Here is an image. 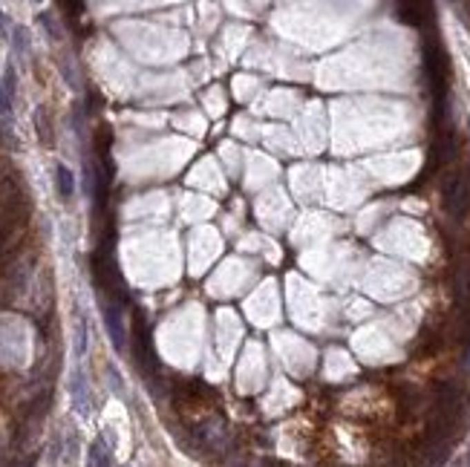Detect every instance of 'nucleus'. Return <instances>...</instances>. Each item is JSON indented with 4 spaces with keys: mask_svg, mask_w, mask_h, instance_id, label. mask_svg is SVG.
Returning <instances> with one entry per match:
<instances>
[{
    "mask_svg": "<svg viewBox=\"0 0 470 467\" xmlns=\"http://www.w3.org/2000/svg\"><path fill=\"white\" fill-rule=\"evenodd\" d=\"M442 205L444 211L462 222L470 214V170H450L442 182Z\"/></svg>",
    "mask_w": 470,
    "mask_h": 467,
    "instance_id": "obj_1",
    "label": "nucleus"
},
{
    "mask_svg": "<svg viewBox=\"0 0 470 467\" xmlns=\"http://www.w3.org/2000/svg\"><path fill=\"white\" fill-rule=\"evenodd\" d=\"M101 315H104V326L110 332V341L119 352H124V324H121V303L101 297Z\"/></svg>",
    "mask_w": 470,
    "mask_h": 467,
    "instance_id": "obj_2",
    "label": "nucleus"
},
{
    "mask_svg": "<svg viewBox=\"0 0 470 467\" xmlns=\"http://www.w3.org/2000/svg\"><path fill=\"white\" fill-rule=\"evenodd\" d=\"M133 352L139 358V366L141 369H159V361H156V352L150 346V332L144 326V320L136 317V329H133Z\"/></svg>",
    "mask_w": 470,
    "mask_h": 467,
    "instance_id": "obj_3",
    "label": "nucleus"
},
{
    "mask_svg": "<svg viewBox=\"0 0 470 467\" xmlns=\"http://www.w3.org/2000/svg\"><path fill=\"white\" fill-rule=\"evenodd\" d=\"M72 401H75V410L78 413H90V395H87V381H84V375H81V369H75L72 372Z\"/></svg>",
    "mask_w": 470,
    "mask_h": 467,
    "instance_id": "obj_4",
    "label": "nucleus"
},
{
    "mask_svg": "<svg viewBox=\"0 0 470 467\" xmlns=\"http://www.w3.org/2000/svg\"><path fill=\"white\" fill-rule=\"evenodd\" d=\"M55 185H58V193L61 199H70L72 190H75V176L67 165H55Z\"/></svg>",
    "mask_w": 470,
    "mask_h": 467,
    "instance_id": "obj_5",
    "label": "nucleus"
},
{
    "mask_svg": "<svg viewBox=\"0 0 470 467\" xmlns=\"http://www.w3.org/2000/svg\"><path fill=\"white\" fill-rule=\"evenodd\" d=\"M112 461V456H110V444L104 441V439H95L92 444H90V464H110Z\"/></svg>",
    "mask_w": 470,
    "mask_h": 467,
    "instance_id": "obj_6",
    "label": "nucleus"
},
{
    "mask_svg": "<svg viewBox=\"0 0 470 467\" xmlns=\"http://www.w3.org/2000/svg\"><path fill=\"white\" fill-rule=\"evenodd\" d=\"M35 124H38V136H41V141L50 148L52 144V124H50V119H46V110H38L35 112Z\"/></svg>",
    "mask_w": 470,
    "mask_h": 467,
    "instance_id": "obj_7",
    "label": "nucleus"
},
{
    "mask_svg": "<svg viewBox=\"0 0 470 467\" xmlns=\"http://www.w3.org/2000/svg\"><path fill=\"white\" fill-rule=\"evenodd\" d=\"M75 352L78 355H84L87 352V320L78 317V337H75Z\"/></svg>",
    "mask_w": 470,
    "mask_h": 467,
    "instance_id": "obj_8",
    "label": "nucleus"
},
{
    "mask_svg": "<svg viewBox=\"0 0 470 467\" xmlns=\"http://www.w3.org/2000/svg\"><path fill=\"white\" fill-rule=\"evenodd\" d=\"M12 41H14V50L18 52H23L26 46H29V38H26V29L23 26H14V32H12Z\"/></svg>",
    "mask_w": 470,
    "mask_h": 467,
    "instance_id": "obj_9",
    "label": "nucleus"
},
{
    "mask_svg": "<svg viewBox=\"0 0 470 467\" xmlns=\"http://www.w3.org/2000/svg\"><path fill=\"white\" fill-rule=\"evenodd\" d=\"M41 23L46 26V32H50V38H55V41L61 38V32H58V26L52 23V18H50V14H41Z\"/></svg>",
    "mask_w": 470,
    "mask_h": 467,
    "instance_id": "obj_10",
    "label": "nucleus"
},
{
    "mask_svg": "<svg viewBox=\"0 0 470 467\" xmlns=\"http://www.w3.org/2000/svg\"><path fill=\"white\" fill-rule=\"evenodd\" d=\"M0 35H6V18L0 14Z\"/></svg>",
    "mask_w": 470,
    "mask_h": 467,
    "instance_id": "obj_11",
    "label": "nucleus"
},
{
    "mask_svg": "<svg viewBox=\"0 0 470 467\" xmlns=\"http://www.w3.org/2000/svg\"><path fill=\"white\" fill-rule=\"evenodd\" d=\"M35 3H41V0H35Z\"/></svg>",
    "mask_w": 470,
    "mask_h": 467,
    "instance_id": "obj_12",
    "label": "nucleus"
}]
</instances>
